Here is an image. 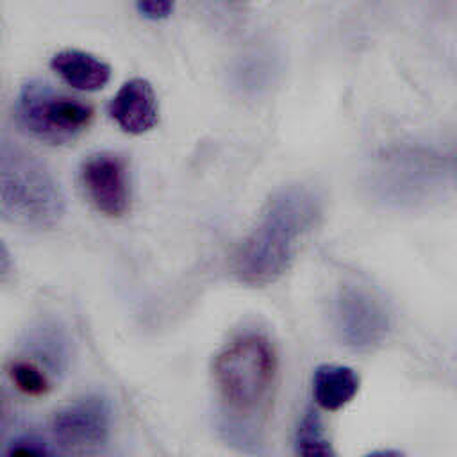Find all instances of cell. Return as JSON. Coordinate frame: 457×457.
Masks as SVG:
<instances>
[{
	"label": "cell",
	"instance_id": "6da1fadb",
	"mask_svg": "<svg viewBox=\"0 0 457 457\" xmlns=\"http://www.w3.org/2000/svg\"><path fill=\"white\" fill-rule=\"evenodd\" d=\"M220 428L243 446H255L278 386V355L273 341L255 330L225 343L212 361Z\"/></svg>",
	"mask_w": 457,
	"mask_h": 457
},
{
	"label": "cell",
	"instance_id": "7a4b0ae2",
	"mask_svg": "<svg viewBox=\"0 0 457 457\" xmlns=\"http://www.w3.org/2000/svg\"><path fill=\"white\" fill-rule=\"evenodd\" d=\"M321 212V198L312 187L293 184L277 189L232 255L234 277L252 287L277 282L289 270L300 243L318 225Z\"/></svg>",
	"mask_w": 457,
	"mask_h": 457
},
{
	"label": "cell",
	"instance_id": "3957f363",
	"mask_svg": "<svg viewBox=\"0 0 457 457\" xmlns=\"http://www.w3.org/2000/svg\"><path fill=\"white\" fill-rule=\"evenodd\" d=\"M0 211L32 228L55 227L64 214L62 189L46 164L7 139L0 148Z\"/></svg>",
	"mask_w": 457,
	"mask_h": 457
},
{
	"label": "cell",
	"instance_id": "277c9868",
	"mask_svg": "<svg viewBox=\"0 0 457 457\" xmlns=\"http://www.w3.org/2000/svg\"><path fill=\"white\" fill-rule=\"evenodd\" d=\"M14 114L23 130L48 145L75 141L93 121L91 105L55 91L41 80H29L21 86Z\"/></svg>",
	"mask_w": 457,
	"mask_h": 457
},
{
	"label": "cell",
	"instance_id": "5b68a950",
	"mask_svg": "<svg viewBox=\"0 0 457 457\" xmlns=\"http://www.w3.org/2000/svg\"><path fill=\"white\" fill-rule=\"evenodd\" d=\"M448 177L457 180V159L448 161L427 152H396L378 170L377 193L396 205L423 200Z\"/></svg>",
	"mask_w": 457,
	"mask_h": 457
},
{
	"label": "cell",
	"instance_id": "8992f818",
	"mask_svg": "<svg viewBox=\"0 0 457 457\" xmlns=\"http://www.w3.org/2000/svg\"><path fill=\"white\" fill-rule=\"evenodd\" d=\"M334 328L339 341L352 352L378 348L389 330L391 318L386 305L361 286H343L332 305Z\"/></svg>",
	"mask_w": 457,
	"mask_h": 457
},
{
	"label": "cell",
	"instance_id": "52a82bcc",
	"mask_svg": "<svg viewBox=\"0 0 457 457\" xmlns=\"http://www.w3.org/2000/svg\"><path fill=\"white\" fill-rule=\"evenodd\" d=\"M52 434L68 452L87 453L100 450L111 436L112 409L100 393L84 395L52 416Z\"/></svg>",
	"mask_w": 457,
	"mask_h": 457
},
{
	"label": "cell",
	"instance_id": "ba28073f",
	"mask_svg": "<svg viewBox=\"0 0 457 457\" xmlns=\"http://www.w3.org/2000/svg\"><path fill=\"white\" fill-rule=\"evenodd\" d=\"M80 184L91 205L107 218H121L130 207L127 162L112 152L89 155L80 166Z\"/></svg>",
	"mask_w": 457,
	"mask_h": 457
},
{
	"label": "cell",
	"instance_id": "9c48e42d",
	"mask_svg": "<svg viewBox=\"0 0 457 457\" xmlns=\"http://www.w3.org/2000/svg\"><path fill=\"white\" fill-rule=\"evenodd\" d=\"M23 353L45 368L54 378L68 373L71 364L73 345L66 327L55 318H41L34 321L21 339Z\"/></svg>",
	"mask_w": 457,
	"mask_h": 457
},
{
	"label": "cell",
	"instance_id": "30bf717a",
	"mask_svg": "<svg viewBox=\"0 0 457 457\" xmlns=\"http://www.w3.org/2000/svg\"><path fill=\"white\" fill-rule=\"evenodd\" d=\"M109 114L127 134H145L159 120V104L152 84L145 79L123 82L109 104Z\"/></svg>",
	"mask_w": 457,
	"mask_h": 457
},
{
	"label": "cell",
	"instance_id": "8fae6325",
	"mask_svg": "<svg viewBox=\"0 0 457 457\" xmlns=\"http://www.w3.org/2000/svg\"><path fill=\"white\" fill-rule=\"evenodd\" d=\"M50 68L73 89L98 91L111 79V66L102 59L75 48L54 54Z\"/></svg>",
	"mask_w": 457,
	"mask_h": 457
},
{
	"label": "cell",
	"instance_id": "7c38bea8",
	"mask_svg": "<svg viewBox=\"0 0 457 457\" xmlns=\"http://www.w3.org/2000/svg\"><path fill=\"white\" fill-rule=\"evenodd\" d=\"M357 371L345 364H320L312 373V398L325 411H339L359 393Z\"/></svg>",
	"mask_w": 457,
	"mask_h": 457
},
{
	"label": "cell",
	"instance_id": "4fadbf2b",
	"mask_svg": "<svg viewBox=\"0 0 457 457\" xmlns=\"http://www.w3.org/2000/svg\"><path fill=\"white\" fill-rule=\"evenodd\" d=\"M295 452L303 457H332L336 452L314 409H307L295 430Z\"/></svg>",
	"mask_w": 457,
	"mask_h": 457
},
{
	"label": "cell",
	"instance_id": "5bb4252c",
	"mask_svg": "<svg viewBox=\"0 0 457 457\" xmlns=\"http://www.w3.org/2000/svg\"><path fill=\"white\" fill-rule=\"evenodd\" d=\"M7 375L16 389L27 396H45L52 389L54 377L29 357L11 361L7 364Z\"/></svg>",
	"mask_w": 457,
	"mask_h": 457
},
{
	"label": "cell",
	"instance_id": "9a60e30c",
	"mask_svg": "<svg viewBox=\"0 0 457 457\" xmlns=\"http://www.w3.org/2000/svg\"><path fill=\"white\" fill-rule=\"evenodd\" d=\"M54 452L55 450L45 439H41L39 436L21 434V436H16L11 443H7V448H5L4 453L9 455V457H12V455L41 457V455H52Z\"/></svg>",
	"mask_w": 457,
	"mask_h": 457
},
{
	"label": "cell",
	"instance_id": "2e32d148",
	"mask_svg": "<svg viewBox=\"0 0 457 457\" xmlns=\"http://www.w3.org/2000/svg\"><path fill=\"white\" fill-rule=\"evenodd\" d=\"M139 12L148 20H164L173 12L175 0H136Z\"/></svg>",
	"mask_w": 457,
	"mask_h": 457
},
{
	"label": "cell",
	"instance_id": "e0dca14e",
	"mask_svg": "<svg viewBox=\"0 0 457 457\" xmlns=\"http://www.w3.org/2000/svg\"><path fill=\"white\" fill-rule=\"evenodd\" d=\"M9 252H7V246L2 245V250H0V275H2V280H7L9 273H11V266H9Z\"/></svg>",
	"mask_w": 457,
	"mask_h": 457
}]
</instances>
